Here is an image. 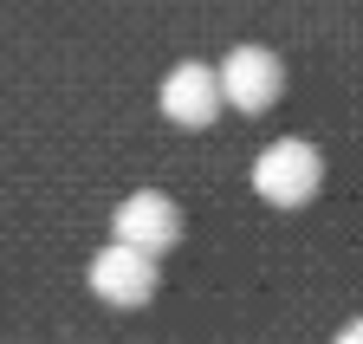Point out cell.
Segmentation results:
<instances>
[{"label": "cell", "instance_id": "8992f818", "mask_svg": "<svg viewBox=\"0 0 363 344\" xmlns=\"http://www.w3.org/2000/svg\"><path fill=\"white\" fill-rule=\"evenodd\" d=\"M331 344H363V318H350V325H344V331H337Z\"/></svg>", "mask_w": 363, "mask_h": 344}, {"label": "cell", "instance_id": "277c9868", "mask_svg": "<svg viewBox=\"0 0 363 344\" xmlns=\"http://www.w3.org/2000/svg\"><path fill=\"white\" fill-rule=\"evenodd\" d=\"M84 279H91V292H98L104 306H123L130 312V306H143V299L156 292V253H136V247L111 240V247L91 253Z\"/></svg>", "mask_w": 363, "mask_h": 344}, {"label": "cell", "instance_id": "5b68a950", "mask_svg": "<svg viewBox=\"0 0 363 344\" xmlns=\"http://www.w3.org/2000/svg\"><path fill=\"white\" fill-rule=\"evenodd\" d=\"M220 72H208V65H175L169 78H162V117L169 123H182V131H208V123L220 117Z\"/></svg>", "mask_w": 363, "mask_h": 344}, {"label": "cell", "instance_id": "7a4b0ae2", "mask_svg": "<svg viewBox=\"0 0 363 344\" xmlns=\"http://www.w3.org/2000/svg\"><path fill=\"white\" fill-rule=\"evenodd\" d=\"M279 91H286V65H279V52H266V46H234V52L220 59V98L234 104V111L259 117V111L279 104Z\"/></svg>", "mask_w": 363, "mask_h": 344}, {"label": "cell", "instance_id": "3957f363", "mask_svg": "<svg viewBox=\"0 0 363 344\" xmlns=\"http://www.w3.org/2000/svg\"><path fill=\"white\" fill-rule=\"evenodd\" d=\"M111 240H123V247H136V253H162L182 240V208L162 195V189H136L117 214H111Z\"/></svg>", "mask_w": 363, "mask_h": 344}, {"label": "cell", "instance_id": "6da1fadb", "mask_svg": "<svg viewBox=\"0 0 363 344\" xmlns=\"http://www.w3.org/2000/svg\"><path fill=\"white\" fill-rule=\"evenodd\" d=\"M318 182H325V156H318L311 143H298V137H279L272 150H259V162H253V189H259L272 208L311 201Z\"/></svg>", "mask_w": 363, "mask_h": 344}]
</instances>
